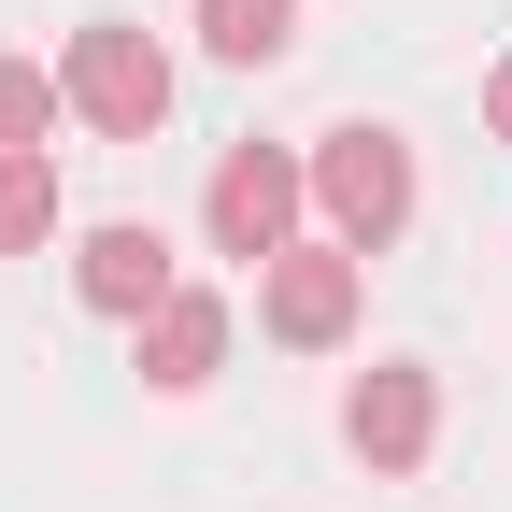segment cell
Wrapping results in <instances>:
<instances>
[{"label":"cell","instance_id":"obj_5","mask_svg":"<svg viewBox=\"0 0 512 512\" xmlns=\"http://www.w3.org/2000/svg\"><path fill=\"white\" fill-rule=\"evenodd\" d=\"M342 441H356L384 484H399V470H427V441H441V384H427V370H399V356H384V370H356V384H342Z\"/></svg>","mask_w":512,"mask_h":512},{"label":"cell","instance_id":"obj_6","mask_svg":"<svg viewBox=\"0 0 512 512\" xmlns=\"http://www.w3.org/2000/svg\"><path fill=\"white\" fill-rule=\"evenodd\" d=\"M214 370H228V299L214 285H171L143 313V384H157V399H200Z\"/></svg>","mask_w":512,"mask_h":512},{"label":"cell","instance_id":"obj_4","mask_svg":"<svg viewBox=\"0 0 512 512\" xmlns=\"http://www.w3.org/2000/svg\"><path fill=\"white\" fill-rule=\"evenodd\" d=\"M256 313H271V342L328 356V342L356 328V256H342V242H285L271 271H256Z\"/></svg>","mask_w":512,"mask_h":512},{"label":"cell","instance_id":"obj_11","mask_svg":"<svg viewBox=\"0 0 512 512\" xmlns=\"http://www.w3.org/2000/svg\"><path fill=\"white\" fill-rule=\"evenodd\" d=\"M484 128H498V143H512V57H498V72H484Z\"/></svg>","mask_w":512,"mask_h":512},{"label":"cell","instance_id":"obj_8","mask_svg":"<svg viewBox=\"0 0 512 512\" xmlns=\"http://www.w3.org/2000/svg\"><path fill=\"white\" fill-rule=\"evenodd\" d=\"M200 43L228 57V72H271V57L299 43V0H200Z\"/></svg>","mask_w":512,"mask_h":512},{"label":"cell","instance_id":"obj_1","mask_svg":"<svg viewBox=\"0 0 512 512\" xmlns=\"http://www.w3.org/2000/svg\"><path fill=\"white\" fill-rule=\"evenodd\" d=\"M299 171H313V214H328L342 256H384V242L413 228V143H399V128H370V114H356V128H328Z\"/></svg>","mask_w":512,"mask_h":512},{"label":"cell","instance_id":"obj_9","mask_svg":"<svg viewBox=\"0 0 512 512\" xmlns=\"http://www.w3.org/2000/svg\"><path fill=\"white\" fill-rule=\"evenodd\" d=\"M57 242V171H43V143H15L0 157V256H43Z\"/></svg>","mask_w":512,"mask_h":512},{"label":"cell","instance_id":"obj_3","mask_svg":"<svg viewBox=\"0 0 512 512\" xmlns=\"http://www.w3.org/2000/svg\"><path fill=\"white\" fill-rule=\"evenodd\" d=\"M299 214H313V171H299L285 143H228V157H214V185H200L214 256H256V271L299 242Z\"/></svg>","mask_w":512,"mask_h":512},{"label":"cell","instance_id":"obj_7","mask_svg":"<svg viewBox=\"0 0 512 512\" xmlns=\"http://www.w3.org/2000/svg\"><path fill=\"white\" fill-rule=\"evenodd\" d=\"M72 285H86V313H128V328H143V313L171 299V242L128 214V228H86L72 242Z\"/></svg>","mask_w":512,"mask_h":512},{"label":"cell","instance_id":"obj_2","mask_svg":"<svg viewBox=\"0 0 512 512\" xmlns=\"http://www.w3.org/2000/svg\"><path fill=\"white\" fill-rule=\"evenodd\" d=\"M57 100H72L100 143H157V114H171V57H157V29H128V15L72 29V57H57Z\"/></svg>","mask_w":512,"mask_h":512},{"label":"cell","instance_id":"obj_10","mask_svg":"<svg viewBox=\"0 0 512 512\" xmlns=\"http://www.w3.org/2000/svg\"><path fill=\"white\" fill-rule=\"evenodd\" d=\"M57 114H72V100H57V72H43V57H0V157H15V143H43Z\"/></svg>","mask_w":512,"mask_h":512}]
</instances>
